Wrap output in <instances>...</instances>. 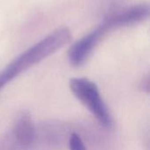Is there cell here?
Returning <instances> with one entry per match:
<instances>
[{"label": "cell", "instance_id": "cell-1", "mask_svg": "<svg viewBox=\"0 0 150 150\" xmlns=\"http://www.w3.org/2000/svg\"><path fill=\"white\" fill-rule=\"evenodd\" d=\"M71 40L68 28H59L14 59L0 73V90L18 75L56 52Z\"/></svg>", "mask_w": 150, "mask_h": 150}, {"label": "cell", "instance_id": "cell-3", "mask_svg": "<svg viewBox=\"0 0 150 150\" xmlns=\"http://www.w3.org/2000/svg\"><path fill=\"white\" fill-rule=\"evenodd\" d=\"M69 89L102 127L105 128L112 127L113 122L110 111L94 82L85 77H75L69 81Z\"/></svg>", "mask_w": 150, "mask_h": 150}, {"label": "cell", "instance_id": "cell-5", "mask_svg": "<svg viewBox=\"0 0 150 150\" xmlns=\"http://www.w3.org/2000/svg\"><path fill=\"white\" fill-rule=\"evenodd\" d=\"M149 15V6L147 4L133 5L119 11H116L107 17L103 22L110 30L111 28L131 25L142 22L148 18Z\"/></svg>", "mask_w": 150, "mask_h": 150}, {"label": "cell", "instance_id": "cell-2", "mask_svg": "<svg viewBox=\"0 0 150 150\" xmlns=\"http://www.w3.org/2000/svg\"><path fill=\"white\" fill-rule=\"evenodd\" d=\"M54 127L38 129L31 115L27 112L19 114L9 133L0 140V150H44L52 146L46 141L54 142L57 134Z\"/></svg>", "mask_w": 150, "mask_h": 150}, {"label": "cell", "instance_id": "cell-6", "mask_svg": "<svg viewBox=\"0 0 150 150\" xmlns=\"http://www.w3.org/2000/svg\"><path fill=\"white\" fill-rule=\"evenodd\" d=\"M69 150H87L82 138L76 133L69 136Z\"/></svg>", "mask_w": 150, "mask_h": 150}, {"label": "cell", "instance_id": "cell-4", "mask_svg": "<svg viewBox=\"0 0 150 150\" xmlns=\"http://www.w3.org/2000/svg\"><path fill=\"white\" fill-rule=\"evenodd\" d=\"M107 31L108 28L104 23H102L91 33L75 42L69 48L68 54L70 64L75 67L82 65Z\"/></svg>", "mask_w": 150, "mask_h": 150}]
</instances>
